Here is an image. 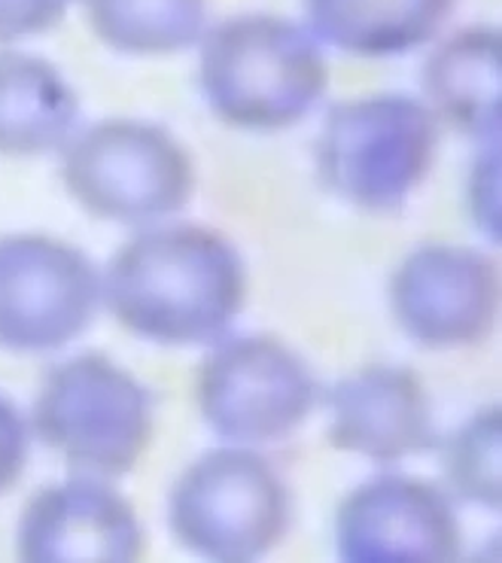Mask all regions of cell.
I'll use <instances>...</instances> for the list:
<instances>
[{
    "label": "cell",
    "mask_w": 502,
    "mask_h": 563,
    "mask_svg": "<svg viewBox=\"0 0 502 563\" xmlns=\"http://www.w3.org/2000/svg\"><path fill=\"white\" fill-rule=\"evenodd\" d=\"M247 296L238 250L199 225L153 229L113 256L101 299L122 327L156 344H211Z\"/></svg>",
    "instance_id": "1"
},
{
    "label": "cell",
    "mask_w": 502,
    "mask_h": 563,
    "mask_svg": "<svg viewBox=\"0 0 502 563\" xmlns=\"http://www.w3.org/2000/svg\"><path fill=\"white\" fill-rule=\"evenodd\" d=\"M201 92L235 129L278 132L308 117L326 92L317 34L292 19L241 13L201 40Z\"/></svg>",
    "instance_id": "2"
},
{
    "label": "cell",
    "mask_w": 502,
    "mask_h": 563,
    "mask_svg": "<svg viewBox=\"0 0 502 563\" xmlns=\"http://www.w3.org/2000/svg\"><path fill=\"white\" fill-rule=\"evenodd\" d=\"M438 119L411 95H362L332 107L317 134L320 184L350 208L390 213L430 177Z\"/></svg>",
    "instance_id": "3"
},
{
    "label": "cell",
    "mask_w": 502,
    "mask_h": 563,
    "mask_svg": "<svg viewBox=\"0 0 502 563\" xmlns=\"http://www.w3.org/2000/svg\"><path fill=\"white\" fill-rule=\"evenodd\" d=\"M34 432L74 470L120 478L153 439V396L104 354H80L43 378Z\"/></svg>",
    "instance_id": "4"
},
{
    "label": "cell",
    "mask_w": 502,
    "mask_h": 563,
    "mask_svg": "<svg viewBox=\"0 0 502 563\" xmlns=\"http://www.w3.org/2000/svg\"><path fill=\"white\" fill-rule=\"evenodd\" d=\"M62 177L82 210L125 225L180 213L196 189L183 144L144 119H101L70 137Z\"/></svg>",
    "instance_id": "5"
},
{
    "label": "cell",
    "mask_w": 502,
    "mask_h": 563,
    "mask_svg": "<svg viewBox=\"0 0 502 563\" xmlns=\"http://www.w3.org/2000/svg\"><path fill=\"white\" fill-rule=\"evenodd\" d=\"M290 487L280 472L244 448H220L177 478L168 499L171 533L208 561H256L287 537Z\"/></svg>",
    "instance_id": "6"
},
{
    "label": "cell",
    "mask_w": 502,
    "mask_h": 563,
    "mask_svg": "<svg viewBox=\"0 0 502 563\" xmlns=\"http://www.w3.org/2000/svg\"><path fill=\"white\" fill-rule=\"evenodd\" d=\"M317 378L271 335L223 341L199 372L204 423L232 445H268L302 427L317 406Z\"/></svg>",
    "instance_id": "7"
},
{
    "label": "cell",
    "mask_w": 502,
    "mask_h": 563,
    "mask_svg": "<svg viewBox=\"0 0 502 563\" xmlns=\"http://www.w3.org/2000/svg\"><path fill=\"white\" fill-rule=\"evenodd\" d=\"M101 305L92 260L46 235L0 238V347L49 354L80 339Z\"/></svg>",
    "instance_id": "8"
},
{
    "label": "cell",
    "mask_w": 502,
    "mask_h": 563,
    "mask_svg": "<svg viewBox=\"0 0 502 563\" xmlns=\"http://www.w3.org/2000/svg\"><path fill=\"white\" fill-rule=\"evenodd\" d=\"M390 308L399 329L433 351L481 344L500 311V275L484 253L426 244L390 277Z\"/></svg>",
    "instance_id": "9"
},
{
    "label": "cell",
    "mask_w": 502,
    "mask_h": 563,
    "mask_svg": "<svg viewBox=\"0 0 502 563\" xmlns=\"http://www.w3.org/2000/svg\"><path fill=\"white\" fill-rule=\"evenodd\" d=\"M338 554L354 563L454 561L462 533L450 494L411 475H378L350 490L335 518Z\"/></svg>",
    "instance_id": "10"
},
{
    "label": "cell",
    "mask_w": 502,
    "mask_h": 563,
    "mask_svg": "<svg viewBox=\"0 0 502 563\" xmlns=\"http://www.w3.org/2000/svg\"><path fill=\"white\" fill-rule=\"evenodd\" d=\"M22 561H134L144 527L132 503L98 478H74L34 494L19 521Z\"/></svg>",
    "instance_id": "11"
},
{
    "label": "cell",
    "mask_w": 502,
    "mask_h": 563,
    "mask_svg": "<svg viewBox=\"0 0 502 563\" xmlns=\"http://www.w3.org/2000/svg\"><path fill=\"white\" fill-rule=\"evenodd\" d=\"M330 445L375 463L438 448L436 415L421 378L399 366H366L332 387Z\"/></svg>",
    "instance_id": "12"
},
{
    "label": "cell",
    "mask_w": 502,
    "mask_h": 563,
    "mask_svg": "<svg viewBox=\"0 0 502 563\" xmlns=\"http://www.w3.org/2000/svg\"><path fill=\"white\" fill-rule=\"evenodd\" d=\"M500 31L466 27L438 43L423 65V95L433 117L493 144L500 134Z\"/></svg>",
    "instance_id": "13"
},
{
    "label": "cell",
    "mask_w": 502,
    "mask_h": 563,
    "mask_svg": "<svg viewBox=\"0 0 502 563\" xmlns=\"http://www.w3.org/2000/svg\"><path fill=\"white\" fill-rule=\"evenodd\" d=\"M80 98L41 55L0 49V156H43L70 141Z\"/></svg>",
    "instance_id": "14"
},
{
    "label": "cell",
    "mask_w": 502,
    "mask_h": 563,
    "mask_svg": "<svg viewBox=\"0 0 502 563\" xmlns=\"http://www.w3.org/2000/svg\"><path fill=\"white\" fill-rule=\"evenodd\" d=\"M320 40L354 55H399L445 25L454 0H304Z\"/></svg>",
    "instance_id": "15"
},
{
    "label": "cell",
    "mask_w": 502,
    "mask_h": 563,
    "mask_svg": "<svg viewBox=\"0 0 502 563\" xmlns=\"http://www.w3.org/2000/svg\"><path fill=\"white\" fill-rule=\"evenodd\" d=\"M86 10L107 46L134 55L186 49L208 22V0H86Z\"/></svg>",
    "instance_id": "16"
},
{
    "label": "cell",
    "mask_w": 502,
    "mask_h": 563,
    "mask_svg": "<svg viewBox=\"0 0 502 563\" xmlns=\"http://www.w3.org/2000/svg\"><path fill=\"white\" fill-rule=\"evenodd\" d=\"M500 408L490 406L472 415L445 442L442 470L454 497L481 509H500Z\"/></svg>",
    "instance_id": "17"
},
{
    "label": "cell",
    "mask_w": 502,
    "mask_h": 563,
    "mask_svg": "<svg viewBox=\"0 0 502 563\" xmlns=\"http://www.w3.org/2000/svg\"><path fill=\"white\" fill-rule=\"evenodd\" d=\"M70 0H0V43L34 37L65 19Z\"/></svg>",
    "instance_id": "18"
},
{
    "label": "cell",
    "mask_w": 502,
    "mask_h": 563,
    "mask_svg": "<svg viewBox=\"0 0 502 563\" xmlns=\"http://www.w3.org/2000/svg\"><path fill=\"white\" fill-rule=\"evenodd\" d=\"M27 427L19 408L0 396V494H7L10 487L22 478L27 463Z\"/></svg>",
    "instance_id": "19"
},
{
    "label": "cell",
    "mask_w": 502,
    "mask_h": 563,
    "mask_svg": "<svg viewBox=\"0 0 502 563\" xmlns=\"http://www.w3.org/2000/svg\"><path fill=\"white\" fill-rule=\"evenodd\" d=\"M497 168H500V162H497V153H493V144H490L488 156L478 162L476 177H472V213H476V220L484 229H488V235L497 238L500 232V177H497Z\"/></svg>",
    "instance_id": "20"
}]
</instances>
